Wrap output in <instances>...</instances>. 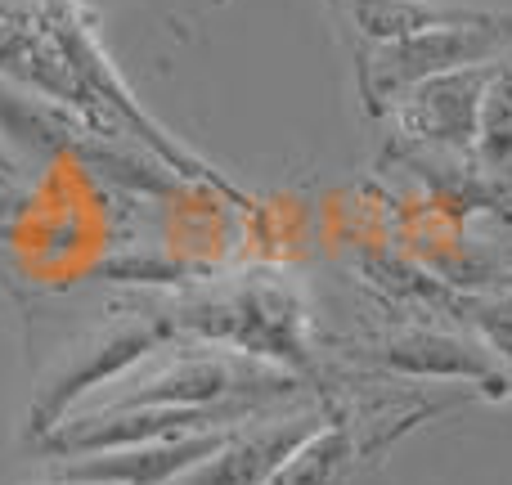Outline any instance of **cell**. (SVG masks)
<instances>
[{"instance_id":"4","label":"cell","mask_w":512,"mask_h":485,"mask_svg":"<svg viewBox=\"0 0 512 485\" xmlns=\"http://www.w3.org/2000/svg\"><path fill=\"white\" fill-rule=\"evenodd\" d=\"M342 14L346 32L355 45H382L400 41V36L427 32V27H445L468 18V5H441V0H333Z\"/></svg>"},{"instance_id":"3","label":"cell","mask_w":512,"mask_h":485,"mask_svg":"<svg viewBox=\"0 0 512 485\" xmlns=\"http://www.w3.org/2000/svg\"><path fill=\"white\" fill-rule=\"evenodd\" d=\"M490 63L459 72H441L427 77L423 86H414L396 104L400 122L409 135H423L436 144H468L477 140V117H481V90H486Z\"/></svg>"},{"instance_id":"7","label":"cell","mask_w":512,"mask_h":485,"mask_svg":"<svg viewBox=\"0 0 512 485\" xmlns=\"http://www.w3.org/2000/svg\"><path fill=\"white\" fill-rule=\"evenodd\" d=\"M481 328L490 333L495 351H504L508 360H512V297H504V301H490L486 315H481Z\"/></svg>"},{"instance_id":"5","label":"cell","mask_w":512,"mask_h":485,"mask_svg":"<svg viewBox=\"0 0 512 485\" xmlns=\"http://www.w3.org/2000/svg\"><path fill=\"white\" fill-rule=\"evenodd\" d=\"M477 149L486 167H512V50H504L486 72L481 90V117H477Z\"/></svg>"},{"instance_id":"1","label":"cell","mask_w":512,"mask_h":485,"mask_svg":"<svg viewBox=\"0 0 512 485\" xmlns=\"http://www.w3.org/2000/svg\"><path fill=\"white\" fill-rule=\"evenodd\" d=\"M504 50H512V14H490V9H472L459 23L427 27L400 41L355 45L360 95L369 99V108L387 113L427 77L495 63Z\"/></svg>"},{"instance_id":"6","label":"cell","mask_w":512,"mask_h":485,"mask_svg":"<svg viewBox=\"0 0 512 485\" xmlns=\"http://www.w3.org/2000/svg\"><path fill=\"white\" fill-rule=\"evenodd\" d=\"M342 459H346V436L337 427H319L270 472L265 485H333L342 477Z\"/></svg>"},{"instance_id":"2","label":"cell","mask_w":512,"mask_h":485,"mask_svg":"<svg viewBox=\"0 0 512 485\" xmlns=\"http://www.w3.org/2000/svg\"><path fill=\"white\" fill-rule=\"evenodd\" d=\"M234 432L239 427L180 436V441H149V445H126V450L77 454V459L54 468L50 485H171L189 468L207 463L216 450H225L234 441Z\"/></svg>"}]
</instances>
